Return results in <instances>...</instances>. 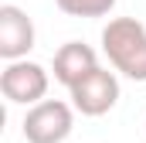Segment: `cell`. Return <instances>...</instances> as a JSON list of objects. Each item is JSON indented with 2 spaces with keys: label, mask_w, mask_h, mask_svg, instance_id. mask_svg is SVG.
Here are the masks:
<instances>
[{
  "label": "cell",
  "mask_w": 146,
  "mask_h": 143,
  "mask_svg": "<svg viewBox=\"0 0 146 143\" xmlns=\"http://www.w3.org/2000/svg\"><path fill=\"white\" fill-rule=\"evenodd\" d=\"M68 96H72L75 112H82V116H106L119 102V78H115V72L99 65L95 72H88L78 85H72Z\"/></svg>",
  "instance_id": "obj_4"
},
{
  "label": "cell",
  "mask_w": 146,
  "mask_h": 143,
  "mask_svg": "<svg viewBox=\"0 0 146 143\" xmlns=\"http://www.w3.org/2000/svg\"><path fill=\"white\" fill-rule=\"evenodd\" d=\"M95 68H99V58L82 41H68V44H61L54 51V82H61L65 89L78 85L88 72H95Z\"/></svg>",
  "instance_id": "obj_6"
},
{
  "label": "cell",
  "mask_w": 146,
  "mask_h": 143,
  "mask_svg": "<svg viewBox=\"0 0 146 143\" xmlns=\"http://www.w3.org/2000/svg\"><path fill=\"white\" fill-rule=\"evenodd\" d=\"M31 48H34V21L21 7L3 3L0 7V58L17 61V58H27Z\"/></svg>",
  "instance_id": "obj_5"
},
{
  "label": "cell",
  "mask_w": 146,
  "mask_h": 143,
  "mask_svg": "<svg viewBox=\"0 0 146 143\" xmlns=\"http://www.w3.org/2000/svg\"><path fill=\"white\" fill-rule=\"evenodd\" d=\"M75 106L61 99H41L24 116V140L27 143H65L75 130Z\"/></svg>",
  "instance_id": "obj_2"
},
{
  "label": "cell",
  "mask_w": 146,
  "mask_h": 143,
  "mask_svg": "<svg viewBox=\"0 0 146 143\" xmlns=\"http://www.w3.org/2000/svg\"><path fill=\"white\" fill-rule=\"evenodd\" d=\"M102 51L119 75L146 82V27L136 17H115L102 31Z\"/></svg>",
  "instance_id": "obj_1"
},
{
  "label": "cell",
  "mask_w": 146,
  "mask_h": 143,
  "mask_svg": "<svg viewBox=\"0 0 146 143\" xmlns=\"http://www.w3.org/2000/svg\"><path fill=\"white\" fill-rule=\"evenodd\" d=\"M48 72L37 61L27 58H17V61H7V68L0 72V92L7 102L14 106H34L48 96Z\"/></svg>",
  "instance_id": "obj_3"
},
{
  "label": "cell",
  "mask_w": 146,
  "mask_h": 143,
  "mask_svg": "<svg viewBox=\"0 0 146 143\" xmlns=\"http://www.w3.org/2000/svg\"><path fill=\"white\" fill-rule=\"evenodd\" d=\"M54 3L68 17H106L115 7V0H54Z\"/></svg>",
  "instance_id": "obj_7"
}]
</instances>
